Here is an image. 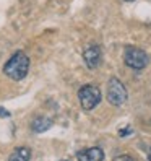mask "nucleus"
Masks as SVG:
<instances>
[{"label":"nucleus","instance_id":"obj_1","mask_svg":"<svg viewBox=\"0 0 151 161\" xmlns=\"http://www.w3.org/2000/svg\"><path fill=\"white\" fill-rule=\"evenodd\" d=\"M28 70H30V57L23 51L15 52L3 67L7 77H10L12 80H16V81L23 80L28 75Z\"/></svg>","mask_w":151,"mask_h":161},{"label":"nucleus","instance_id":"obj_2","mask_svg":"<svg viewBox=\"0 0 151 161\" xmlns=\"http://www.w3.org/2000/svg\"><path fill=\"white\" fill-rule=\"evenodd\" d=\"M78 99L84 111H91L101 103V91L94 85H84L78 91Z\"/></svg>","mask_w":151,"mask_h":161},{"label":"nucleus","instance_id":"obj_3","mask_svg":"<svg viewBox=\"0 0 151 161\" xmlns=\"http://www.w3.org/2000/svg\"><path fill=\"white\" fill-rule=\"evenodd\" d=\"M107 101L112 106H122L127 101V90L119 78H111L107 83Z\"/></svg>","mask_w":151,"mask_h":161},{"label":"nucleus","instance_id":"obj_4","mask_svg":"<svg viewBox=\"0 0 151 161\" xmlns=\"http://www.w3.org/2000/svg\"><path fill=\"white\" fill-rule=\"evenodd\" d=\"M124 62L133 70H141L146 67L148 64V55L145 51L138 49V47H127L124 52Z\"/></svg>","mask_w":151,"mask_h":161},{"label":"nucleus","instance_id":"obj_5","mask_svg":"<svg viewBox=\"0 0 151 161\" xmlns=\"http://www.w3.org/2000/svg\"><path fill=\"white\" fill-rule=\"evenodd\" d=\"M83 60L88 65V69H91V70L98 69L99 64H101V49L98 46L88 47V49L83 52Z\"/></svg>","mask_w":151,"mask_h":161},{"label":"nucleus","instance_id":"obj_6","mask_svg":"<svg viewBox=\"0 0 151 161\" xmlns=\"http://www.w3.org/2000/svg\"><path fill=\"white\" fill-rule=\"evenodd\" d=\"M102 159H104V151L99 147H93L78 153V161H102Z\"/></svg>","mask_w":151,"mask_h":161},{"label":"nucleus","instance_id":"obj_7","mask_svg":"<svg viewBox=\"0 0 151 161\" xmlns=\"http://www.w3.org/2000/svg\"><path fill=\"white\" fill-rule=\"evenodd\" d=\"M51 125H52L51 119H47V117H36L33 120V124H31V129L34 132H37V134H41V132H46L47 129H51Z\"/></svg>","mask_w":151,"mask_h":161},{"label":"nucleus","instance_id":"obj_8","mask_svg":"<svg viewBox=\"0 0 151 161\" xmlns=\"http://www.w3.org/2000/svg\"><path fill=\"white\" fill-rule=\"evenodd\" d=\"M30 156H31L30 148H26V147H20V148H16V150L13 151V153L10 155L8 161H30Z\"/></svg>","mask_w":151,"mask_h":161},{"label":"nucleus","instance_id":"obj_9","mask_svg":"<svg viewBox=\"0 0 151 161\" xmlns=\"http://www.w3.org/2000/svg\"><path fill=\"white\" fill-rule=\"evenodd\" d=\"M114 161H137V159L132 158L130 155H120V156H116Z\"/></svg>","mask_w":151,"mask_h":161},{"label":"nucleus","instance_id":"obj_10","mask_svg":"<svg viewBox=\"0 0 151 161\" xmlns=\"http://www.w3.org/2000/svg\"><path fill=\"white\" fill-rule=\"evenodd\" d=\"M130 132H132V129H130V127H127V129L119 130V135H120V137H125V135H130Z\"/></svg>","mask_w":151,"mask_h":161},{"label":"nucleus","instance_id":"obj_11","mask_svg":"<svg viewBox=\"0 0 151 161\" xmlns=\"http://www.w3.org/2000/svg\"><path fill=\"white\" fill-rule=\"evenodd\" d=\"M8 116H10V112L5 111L3 108H0V117H8Z\"/></svg>","mask_w":151,"mask_h":161},{"label":"nucleus","instance_id":"obj_12","mask_svg":"<svg viewBox=\"0 0 151 161\" xmlns=\"http://www.w3.org/2000/svg\"><path fill=\"white\" fill-rule=\"evenodd\" d=\"M148 161H151V150H149V155H148Z\"/></svg>","mask_w":151,"mask_h":161},{"label":"nucleus","instance_id":"obj_13","mask_svg":"<svg viewBox=\"0 0 151 161\" xmlns=\"http://www.w3.org/2000/svg\"><path fill=\"white\" fill-rule=\"evenodd\" d=\"M125 2H133V0H125Z\"/></svg>","mask_w":151,"mask_h":161}]
</instances>
